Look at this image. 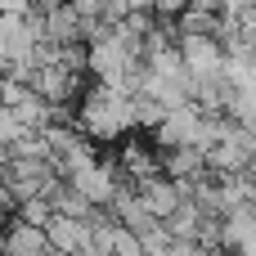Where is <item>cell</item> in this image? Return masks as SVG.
I'll return each instance as SVG.
<instances>
[{"label":"cell","instance_id":"1","mask_svg":"<svg viewBox=\"0 0 256 256\" xmlns=\"http://www.w3.org/2000/svg\"><path fill=\"white\" fill-rule=\"evenodd\" d=\"M40 234H45L50 252H58V256H86V248H90V225L76 220V216H58V212H50L45 225H40Z\"/></svg>","mask_w":256,"mask_h":256},{"label":"cell","instance_id":"2","mask_svg":"<svg viewBox=\"0 0 256 256\" xmlns=\"http://www.w3.org/2000/svg\"><path fill=\"white\" fill-rule=\"evenodd\" d=\"M130 184H135V194H140V202L148 207L153 220H166V216L176 212V202H180L176 180H166L162 171H153V176H144V180H130Z\"/></svg>","mask_w":256,"mask_h":256},{"label":"cell","instance_id":"3","mask_svg":"<svg viewBox=\"0 0 256 256\" xmlns=\"http://www.w3.org/2000/svg\"><path fill=\"white\" fill-rule=\"evenodd\" d=\"M0 256H50V243H45L40 225H27V220L9 216L4 234H0Z\"/></svg>","mask_w":256,"mask_h":256},{"label":"cell","instance_id":"4","mask_svg":"<svg viewBox=\"0 0 256 256\" xmlns=\"http://www.w3.org/2000/svg\"><path fill=\"white\" fill-rule=\"evenodd\" d=\"M256 234V216H252V202H238L220 216V248L225 252H256L252 243Z\"/></svg>","mask_w":256,"mask_h":256},{"label":"cell","instance_id":"5","mask_svg":"<svg viewBox=\"0 0 256 256\" xmlns=\"http://www.w3.org/2000/svg\"><path fill=\"white\" fill-rule=\"evenodd\" d=\"M9 112H14V122H18L22 130H45V126L54 122V104H45L36 90H27V94H22Z\"/></svg>","mask_w":256,"mask_h":256},{"label":"cell","instance_id":"6","mask_svg":"<svg viewBox=\"0 0 256 256\" xmlns=\"http://www.w3.org/2000/svg\"><path fill=\"white\" fill-rule=\"evenodd\" d=\"M14 216L18 220H27V225H45V216H50V202L36 194V198H22L18 207H14Z\"/></svg>","mask_w":256,"mask_h":256},{"label":"cell","instance_id":"7","mask_svg":"<svg viewBox=\"0 0 256 256\" xmlns=\"http://www.w3.org/2000/svg\"><path fill=\"white\" fill-rule=\"evenodd\" d=\"M148 9H153V18H180L184 0H148Z\"/></svg>","mask_w":256,"mask_h":256},{"label":"cell","instance_id":"8","mask_svg":"<svg viewBox=\"0 0 256 256\" xmlns=\"http://www.w3.org/2000/svg\"><path fill=\"white\" fill-rule=\"evenodd\" d=\"M50 256H58V252H50Z\"/></svg>","mask_w":256,"mask_h":256}]
</instances>
